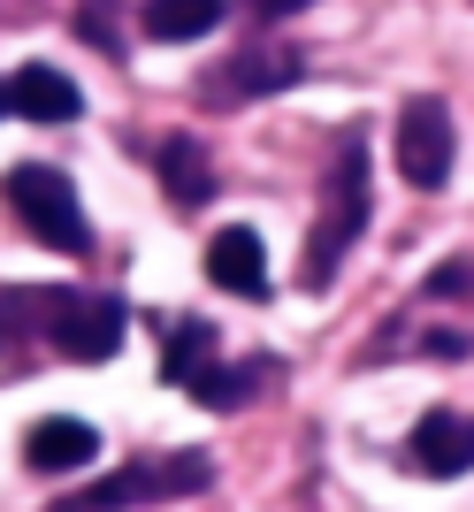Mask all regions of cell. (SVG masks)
I'll return each mask as SVG.
<instances>
[{
  "mask_svg": "<svg viewBox=\"0 0 474 512\" xmlns=\"http://www.w3.org/2000/svg\"><path fill=\"white\" fill-rule=\"evenodd\" d=\"M0 115H8V85H0Z\"/></svg>",
  "mask_w": 474,
  "mask_h": 512,
  "instance_id": "17",
  "label": "cell"
},
{
  "mask_svg": "<svg viewBox=\"0 0 474 512\" xmlns=\"http://www.w3.org/2000/svg\"><path fill=\"white\" fill-rule=\"evenodd\" d=\"M207 276L237 299H268V253H260V230L230 222V230L207 237Z\"/></svg>",
  "mask_w": 474,
  "mask_h": 512,
  "instance_id": "7",
  "label": "cell"
},
{
  "mask_svg": "<svg viewBox=\"0 0 474 512\" xmlns=\"http://www.w3.org/2000/svg\"><path fill=\"white\" fill-rule=\"evenodd\" d=\"M253 23H283V16H299V8H314V0H237Z\"/></svg>",
  "mask_w": 474,
  "mask_h": 512,
  "instance_id": "16",
  "label": "cell"
},
{
  "mask_svg": "<svg viewBox=\"0 0 474 512\" xmlns=\"http://www.w3.org/2000/svg\"><path fill=\"white\" fill-rule=\"evenodd\" d=\"M161 192H169L176 207H207V199H215V153L199 146L192 130H176L169 146H161Z\"/></svg>",
  "mask_w": 474,
  "mask_h": 512,
  "instance_id": "11",
  "label": "cell"
},
{
  "mask_svg": "<svg viewBox=\"0 0 474 512\" xmlns=\"http://www.w3.org/2000/svg\"><path fill=\"white\" fill-rule=\"evenodd\" d=\"M23 459L39 474H69V467H92L100 459V436H92V421H39L31 436H23Z\"/></svg>",
  "mask_w": 474,
  "mask_h": 512,
  "instance_id": "10",
  "label": "cell"
},
{
  "mask_svg": "<svg viewBox=\"0 0 474 512\" xmlns=\"http://www.w3.org/2000/svg\"><path fill=\"white\" fill-rule=\"evenodd\" d=\"M413 467L436 474V482L467 474L474 467V413H429V421L413 428Z\"/></svg>",
  "mask_w": 474,
  "mask_h": 512,
  "instance_id": "8",
  "label": "cell"
},
{
  "mask_svg": "<svg viewBox=\"0 0 474 512\" xmlns=\"http://www.w3.org/2000/svg\"><path fill=\"white\" fill-rule=\"evenodd\" d=\"M161 383L169 390H192L199 406H237V398H245V375H237L230 360H222V344H215V329H207V321H176L169 337H161Z\"/></svg>",
  "mask_w": 474,
  "mask_h": 512,
  "instance_id": "5",
  "label": "cell"
},
{
  "mask_svg": "<svg viewBox=\"0 0 474 512\" xmlns=\"http://www.w3.org/2000/svg\"><path fill=\"white\" fill-rule=\"evenodd\" d=\"M39 344V291H0V360Z\"/></svg>",
  "mask_w": 474,
  "mask_h": 512,
  "instance_id": "14",
  "label": "cell"
},
{
  "mask_svg": "<svg viewBox=\"0 0 474 512\" xmlns=\"http://www.w3.org/2000/svg\"><path fill=\"white\" fill-rule=\"evenodd\" d=\"M222 92H237V100H260V92H283V85H299V54L291 46H245L230 69L215 77Z\"/></svg>",
  "mask_w": 474,
  "mask_h": 512,
  "instance_id": "12",
  "label": "cell"
},
{
  "mask_svg": "<svg viewBox=\"0 0 474 512\" xmlns=\"http://www.w3.org/2000/svg\"><path fill=\"white\" fill-rule=\"evenodd\" d=\"M360 222H367V146H360V130H352V138H337L329 176H322L314 245H306V291H329V283H337V260L352 253Z\"/></svg>",
  "mask_w": 474,
  "mask_h": 512,
  "instance_id": "1",
  "label": "cell"
},
{
  "mask_svg": "<svg viewBox=\"0 0 474 512\" xmlns=\"http://www.w3.org/2000/svg\"><path fill=\"white\" fill-rule=\"evenodd\" d=\"M215 23H222V0H146L153 39H207Z\"/></svg>",
  "mask_w": 474,
  "mask_h": 512,
  "instance_id": "13",
  "label": "cell"
},
{
  "mask_svg": "<svg viewBox=\"0 0 474 512\" xmlns=\"http://www.w3.org/2000/svg\"><path fill=\"white\" fill-rule=\"evenodd\" d=\"M215 482V467L199 451H176V459H138V467H115L108 482L92 490L54 497V512H130V505H169V497H199Z\"/></svg>",
  "mask_w": 474,
  "mask_h": 512,
  "instance_id": "2",
  "label": "cell"
},
{
  "mask_svg": "<svg viewBox=\"0 0 474 512\" xmlns=\"http://www.w3.org/2000/svg\"><path fill=\"white\" fill-rule=\"evenodd\" d=\"M39 344H54L77 367L115 360V344H123V299H100V291H39Z\"/></svg>",
  "mask_w": 474,
  "mask_h": 512,
  "instance_id": "3",
  "label": "cell"
},
{
  "mask_svg": "<svg viewBox=\"0 0 474 512\" xmlns=\"http://www.w3.org/2000/svg\"><path fill=\"white\" fill-rule=\"evenodd\" d=\"M77 31H85L92 46L123 54V8H115V0H85V8H77Z\"/></svg>",
  "mask_w": 474,
  "mask_h": 512,
  "instance_id": "15",
  "label": "cell"
},
{
  "mask_svg": "<svg viewBox=\"0 0 474 512\" xmlns=\"http://www.w3.org/2000/svg\"><path fill=\"white\" fill-rule=\"evenodd\" d=\"M8 107H16L23 123H77V85H69L62 69H46V62H31V69H16L8 77Z\"/></svg>",
  "mask_w": 474,
  "mask_h": 512,
  "instance_id": "9",
  "label": "cell"
},
{
  "mask_svg": "<svg viewBox=\"0 0 474 512\" xmlns=\"http://www.w3.org/2000/svg\"><path fill=\"white\" fill-rule=\"evenodd\" d=\"M452 107L444 100H406L398 107V169H406L413 192H444L452 184Z\"/></svg>",
  "mask_w": 474,
  "mask_h": 512,
  "instance_id": "6",
  "label": "cell"
},
{
  "mask_svg": "<svg viewBox=\"0 0 474 512\" xmlns=\"http://www.w3.org/2000/svg\"><path fill=\"white\" fill-rule=\"evenodd\" d=\"M8 214H16L39 245H54V253H92L85 207H77V184H69L62 169H39V161L8 169Z\"/></svg>",
  "mask_w": 474,
  "mask_h": 512,
  "instance_id": "4",
  "label": "cell"
}]
</instances>
